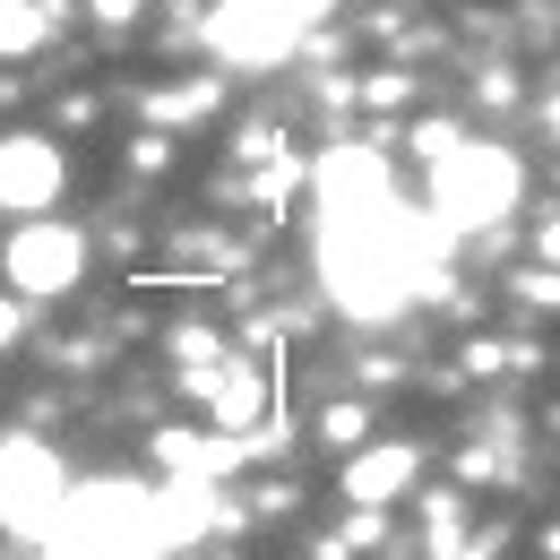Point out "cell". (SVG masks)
<instances>
[{
	"mask_svg": "<svg viewBox=\"0 0 560 560\" xmlns=\"http://www.w3.org/2000/svg\"><path fill=\"white\" fill-rule=\"evenodd\" d=\"M311 190H319V284L346 319H397L422 284H440L448 224L397 199L380 147H328Z\"/></svg>",
	"mask_w": 560,
	"mask_h": 560,
	"instance_id": "6da1fadb",
	"label": "cell"
},
{
	"mask_svg": "<svg viewBox=\"0 0 560 560\" xmlns=\"http://www.w3.org/2000/svg\"><path fill=\"white\" fill-rule=\"evenodd\" d=\"M35 560H164L147 535V491L139 483H70L61 526L35 544Z\"/></svg>",
	"mask_w": 560,
	"mask_h": 560,
	"instance_id": "7a4b0ae2",
	"label": "cell"
},
{
	"mask_svg": "<svg viewBox=\"0 0 560 560\" xmlns=\"http://www.w3.org/2000/svg\"><path fill=\"white\" fill-rule=\"evenodd\" d=\"M517 199H526V164H517V147L457 139L448 155H431V215H440L448 233H483V224H500Z\"/></svg>",
	"mask_w": 560,
	"mask_h": 560,
	"instance_id": "3957f363",
	"label": "cell"
},
{
	"mask_svg": "<svg viewBox=\"0 0 560 560\" xmlns=\"http://www.w3.org/2000/svg\"><path fill=\"white\" fill-rule=\"evenodd\" d=\"M61 509H70L61 457H52L44 440H0V526L26 535V544H44V535L61 526Z\"/></svg>",
	"mask_w": 560,
	"mask_h": 560,
	"instance_id": "277c9868",
	"label": "cell"
},
{
	"mask_svg": "<svg viewBox=\"0 0 560 560\" xmlns=\"http://www.w3.org/2000/svg\"><path fill=\"white\" fill-rule=\"evenodd\" d=\"M302 26H311L302 0H215L208 9V44H215V61H233V70H277L284 52L302 44Z\"/></svg>",
	"mask_w": 560,
	"mask_h": 560,
	"instance_id": "5b68a950",
	"label": "cell"
},
{
	"mask_svg": "<svg viewBox=\"0 0 560 560\" xmlns=\"http://www.w3.org/2000/svg\"><path fill=\"white\" fill-rule=\"evenodd\" d=\"M0 277L18 284V293H35V302L70 293V284L86 277V233H78V224H52V215H26V224L0 242Z\"/></svg>",
	"mask_w": 560,
	"mask_h": 560,
	"instance_id": "8992f818",
	"label": "cell"
},
{
	"mask_svg": "<svg viewBox=\"0 0 560 560\" xmlns=\"http://www.w3.org/2000/svg\"><path fill=\"white\" fill-rule=\"evenodd\" d=\"M61 199V147L52 139H0V208L35 215Z\"/></svg>",
	"mask_w": 560,
	"mask_h": 560,
	"instance_id": "52a82bcc",
	"label": "cell"
},
{
	"mask_svg": "<svg viewBox=\"0 0 560 560\" xmlns=\"http://www.w3.org/2000/svg\"><path fill=\"white\" fill-rule=\"evenodd\" d=\"M215 517H224L215 483H164V491H147V535H155V552H182V544H199Z\"/></svg>",
	"mask_w": 560,
	"mask_h": 560,
	"instance_id": "ba28073f",
	"label": "cell"
},
{
	"mask_svg": "<svg viewBox=\"0 0 560 560\" xmlns=\"http://www.w3.org/2000/svg\"><path fill=\"white\" fill-rule=\"evenodd\" d=\"M415 475H422V448H415V440L353 448V457H346V500H353V509H388V500H406Z\"/></svg>",
	"mask_w": 560,
	"mask_h": 560,
	"instance_id": "9c48e42d",
	"label": "cell"
},
{
	"mask_svg": "<svg viewBox=\"0 0 560 560\" xmlns=\"http://www.w3.org/2000/svg\"><path fill=\"white\" fill-rule=\"evenodd\" d=\"M190 388H199V397H208V415L224 422V431H242V422L259 415V380H250V371H242V362H224V353H215V371H199V380H190Z\"/></svg>",
	"mask_w": 560,
	"mask_h": 560,
	"instance_id": "30bf717a",
	"label": "cell"
},
{
	"mask_svg": "<svg viewBox=\"0 0 560 560\" xmlns=\"http://www.w3.org/2000/svg\"><path fill=\"white\" fill-rule=\"evenodd\" d=\"M52 35V0H0V52L18 61V52H35Z\"/></svg>",
	"mask_w": 560,
	"mask_h": 560,
	"instance_id": "8fae6325",
	"label": "cell"
},
{
	"mask_svg": "<svg viewBox=\"0 0 560 560\" xmlns=\"http://www.w3.org/2000/svg\"><path fill=\"white\" fill-rule=\"evenodd\" d=\"M208 104H215V78H199V86H182V95H164L155 113H164V121H190V113H208Z\"/></svg>",
	"mask_w": 560,
	"mask_h": 560,
	"instance_id": "7c38bea8",
	"label": "cell"
},
{
	"mask_svg": "<svg viewBox=\"0 0 560 560\" xmlns=\"http://www.w3.org/2000/svg\"><path fill=\"white\" fill-rule=\"evenodd\" d=\"M457 139H466L457 121H415V155H448Z\"/></svg>",
	"mask_w": 560,
	"mask_h": 560,
	"instance_id": "4fadbf2b",
	"label": "cell"
},
{
	"mask_svg": "<svg viewBox=\"0 0 560 560\" xmlns=\"http://www.w3.org/2000/svg\"><path fill=\"white\" fill-rule=\"evenodd\" d=\"M362 422H371V415H362V406H337V415L319 422V431H328V440H362Z\"/></svg>",
	"mask_w": 560,
	"mask_h": 560,
	"instance_id": "5bb4252c",
	"label": "cell"
},
{
	"mask_svg": "<svg viewBox=\"0 0 560 560\" xmlns=\"http://www.w3.org/2000/svg\"><path fill=\"white\" fill-rule=\"evenodd\" d=\"M526 293H535V302H552V311H560V268H552V277H526Z\"/></svg>",
	"mask_w": 560,
	"mask_h": 560,
	"instance_id": "9a60e30c",
	"label": "cell"
},
{
	"mask_svg": "<svg viewBox=\"0 0 560 560\" xmlns=\"http://www.w3.org/2000/svg\"><path fill=\"white\" fill-rule=\"evenodd\" d=\"M18 346V302H0V353Z\"/></svg>",
	"mask_w": 560,
	"mask_h": 560,
	"instance_id": "2e32d148",
	"label": "cell"
},
{
	"mask_svg": "<svg viewBox=\"0 0 560 560\" xmlns=\"http://www.w3.org/2000/svg\"><path fill=\"white\" fill-rule=\"evenodd\" d=\"M544 259H552V268H560V224H544Z\"/></svg>",
	"mask_w": 560,
	"mask_h": 560,
	"instance_id": "e0dca14e",
	"label": "cell"
},
{
	"mask_svg": "<svg viewBox=\"0 0 560 560\" xmlns=\"http://www.w3.org/2000/svg\"><path fill=\"white\" fill-rule=\"evenodd\" d=\"M302 9H311V18H328V9H346V0H302Z\"/></svg>",
	"mask_w": 560,
	"mask_h": 560,
	"instance_id": "ac0fdd59",
	"label": "cell"
},
{
	"mask_svg": "<svg viewBox=\"0 0 560 560\" xmlns=\"http://www.w3.org/2000/svg\"><path fill=\"white\" fill-rule=\"evenodd\" d=\"M544 121H552V139H560V95H552V104H544Z\"/></svg>",
	"mask_w": 560,
	"mask_h": 560,
	"instance_id": "d6986e66",
	"label": "cell"
}]
</instances>
